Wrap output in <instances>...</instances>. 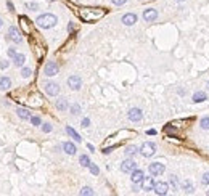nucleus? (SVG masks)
Segmentation results:
<instances>
[{
    "instance_id": "obj_1",
    "label": "nucleus",
    "mask_w": 209,
    "mask_h": 196,
    "mask_svg": "<svg viewBox=\"0 0 209 196\" xmlns=\"http://www.w3.org/2000/svg\"><path fill=\"white\" fill-rule=\"evenodd\" d=\"M76 13H77V16L81 18L82 21H85V23H95V21L101 20V18L106 15V10H104V8L82 7V8H77Z\"/></svg>"
},
{
    "instance_id": "obj_34",
    "label": "nucleus",
    "mask_w": 209,
    "mask_h": 196,
    "mask_svg": "<svg viewBox=\"0 0 209 196\" xmlns=\"http://www.w3.org/2000/svg\"><path fill=\"white\" fill-rule=\"evenodd\" d=\"M89 167H90V172H92L93 175H98V172H100V171H98V167H97V166H95V164H90Z\"/></svg>"
},
{
    "instance_id": "obj_13",
    "label": "nucleus",
    "mask_w": 209,
    "mask_h": 196,
    "mask_svg": "<svg viewBox=\"0 0 209 196\" xmlns=\"http://www.w3.org/2000/svg\"><path fill=\"white\" fill-rule=\"evenodd\" d=\"M158 18V11L155 10V8H148V10L143 11V20L146 23H151V21H155Z\"/></svg>"
},
{
    "instance_id": "obj_31",
    "label": "nucleus",
    "mask_w": 209,
    "mask_h": 196,
    "mask_svg": "<svg viewBox=\"0 0 209 196\" xmlns=\"http://www.w3.org/2000/svg\"><path fill=\"white\" fill-rule=\"evenodd\" d=\"M201 127L206 129V130L209 129V117H203V119H201Z\"/></svg>"
},
{
    "instance_id": "obj_8",
    "label": "nucleus",
    "mask_w": 209,
    "mask_h": 196,
    "mask_svg": "<svg viewBox=\"0 0 209 196\" xmlns=\"http://www.w3.org/2000/svg\"><path fill=\"white\" fill-rule=\"evenodd\" d=\"M127 117L132 121V122H138V121H142V117H143V113H142V109H138V108H132L127 113Z\"/></svg>"
},
{
    "instance_id": "obj_30",
    "label": "nucleus",
    "mask_w": 209,
    "mask_h": 196,
    "mask_svg": "<svg viewBox=\"0 0 209 196\" xmlns=\"http://www.w3.org/2000/svg\"><path fill=\"white\" fill-rule=\"evenodd\" d=\"M81 194H87V196H92V194H93V191H92V188H89V186H84V188L81 190Z\"/></svg>"
},
{
    "instance_id": "obj_32",
    "label": "nucleus",
    "mask_w": 209,
    "mask_h": 196,
    "mask_svg": "<svg viewBox=\"0 0 209 196\" xmlns=\"http://www.w3.org/2000/svg\"><path fill=\"white\" fill-rule=\"evenodd\" d=\"M71 113H72V114H79V113H81V106H79V105H72V106H71Z\"/></svg>"
},
{
    "instance_id": "obj_3",
    "label": "nucleus",
    "mask_w": 209,
    "mask_h": 196,
    "mask_svg": "<svg viewBox=\"0 0 209 196\" xmlns=\"http://www.w3.org/2000/svg\"><path fill=\"white\" fill-rule=\"evenodd\" d=\"M20 101H23V103H26L27 106H31V108H40V106L44 105L42 95H40L37 90H34V89L27 90L26 93H21Z\"/></svg>"
},
{
    "instance_id": "obj_36",
    "label": "nucleus",
    "mask_w": 209,
    "mask_h": 196,
    "mask_svg": "<svg viewBox=\"0 0 209 196\" xmlns=\"http://www.w3.org/2000/svg\"><path fill=\"white\" fill-rule=\"evenodd\" d=\"M201 182H203V183H206V185L209 183V172H206V174L203 175V179H201Z\"/></svg>"
},
{
    "instance_id": "obj_17",
    "label": "nucleus",
    "mask_w": 209,
    "mask_h": 196,
    "mask_svg": "<svg viewBox=\"0 0 209 196\" xmlns=\"http://www.w3.org/2000/svg\"><path fill=\"white\" fill-rule=\"evenodd\" d=\"M130 179H132V182H134V183H142V182H143V179H145V175H143V172H142V171L135 169L134 172H132Z\"/></svg>"
},
{
    "instance_id": "obj_4",
    "label": "nucleus",
    "mask_w": 209,
    "mask_h": 196,
    "mask_svg": "<svg viewBox=\"0 0 209 196\" xmlns=\"http://www.w3.org/2000/svg\"><path fill=\"white\" fill-rule=\"evenodd\" d=\"M35 24L39 26V27H44V29H49V27H53L56 24V16L55 15H50V13L40 15L35 20Z\"/></svg>"
},
{
    "instance_id": "obj_15",
    "label": "nucleus",
    "mask_w": 209,
    "mask_h": 196,
    "mask_svg": "<svg viewBox=\"0 0 209 196\" xmlns=\"http://www.w3.org/2000/svg\"><path fill=\"white\" fill-rule=\"evenodd\" d=\"M167 188H169V186H167V183L166 182H158V183H155V193L156 194H166L167 193Z\"/></svg>"
},
{
    "instance_id": "obj_12",
    "label": "nucleus",
    "mask_w": 209,
    "mask_h": 196,
    "mask_svg": "<svg viewBox=\"0 0 209 196\" xmlns=\"http://www.w3.org/2000/svg\"><path fill=\"white\" fill-rule=\"evenodd\" d=\"M45 92L49 93V95H52V97L58 95V92H60L58 84H55V82H47V84H45Z\"/></svg>"
},
{
    "instance_id": "obj_10",
    "label": "nucleus",
    "mask_w": 209,
    "mask_h": 196,
    "mask_svg": "<svg viewBox=\"0 0 209 196\" xmlns=\"http://www.w3.org/2000/svg\"><path fill=\"white\" fill-rule=\"evenodd\" d=\"M135 169H137V162L132 161V159H126L124 162L121 164V171H122V172H130V174H132Z\"/></svg>"
},
{
    "instance_id": "obj_7",
    "label": "nucleus",
    "mask_w": 209,
    "mask_h": 196,
    "mask_svg": "<svg viewBox=\"0 0 209 196\" xmlns=\"http://www.w3.org/2000/svg\"><path fill=\"white\" fill-rule=\"evenodd\" d=\"M58 64H56L55 61H49V63H47L45 64V66H44V72H45V76H56V74H58Z\"/></svg>"
},
{
    "instance_id": "obj_22",
    "label": "nucleus",
    "mask_w": 209,
    "mask_h": 196,
    "mask_svg": "<svg viewBox=\"0 0 209 196\" xmlns=\"http://www.w3.org/2000/svg\"><path fill=\"white\" fill-rule=\"evenodd\" d=\"M12 85V82L8 77H0V90H8Z\"/></svg>"
},
{
    "instance_id": "obj_45",
    "label": "nucleus",
    "mask_w": 209,
    "mask_h": 196,
    "mask_svg": "<svg viewBox=\"0 0 209 196\" xmlns=\"http://www.w3.org/2000/svg\"><path fill=\"white\" fill-rule=\"evenodd\" d=\"M175 2H183V0H175Z\"/></svg>"
},
{
    "instance_id": "obj_47",
    "label": "nucleus",
    "mask_w": 209,
    "mask_h": 196,
    "mask_svg": "<svg viewBox=\"0 0 209 196\" xmlns=\"http://www.w3.org/2000/svg\"><path fill=\"white\" fill-rule=\"evenodd\" d=\"M206 194H209V190H207V191H206Z\"/></svg>"
},
{
    "instance_id": "obj_43",
    "label": "nucleus",
    "mask_w": 209,
    "mask_h": 196,
    "mask_svg": "<svg viewBox=\"0 0 209 196\" xmlns=\"http://www.w3.org/2000/svg\"><path fill=\"white\" fill-rule=\"evenodd\" d=\"M2 68H8V61H2V64H0Z\"/></svg>"
},
{
    "instance_id": "obj_29",
    "label": "nucleus",
    "mask_w": 209,
    "mask_h": 196,
    "mask_svg": "<svg viewBox=\"0 0 209 196\" xmlns=\"http://www.w3.org/2000/svg\"><path fill=\"white\" fill-rule=\"evenodd\" d=\"M183 190H185L187 193H192V191H193V185H192V182H183Z\"/></svg>"
},
{
    "instance_id": "obj_9",
    "label": "nucleus",
    "mask_w": 209,
    "mask_h": 196,
    "mask_svg": "<svg viewBox=\"0 0 209 196\" xmlns=\"http://www.w3.org/2000/svg\"><path fill=\"white\" fill-rule=\"evenodd\" d=\"M8 37H10V40H13V42H16V43L23 40L21 32H20V29H18L16 26H12V27H10V31H8Z\"/></svg>"
},
{
    "instance_id": "obj_26",
    "label": "nucleus",
    "mask_w": 209,
    "mask_h": 196,
    "mask_svg": "<svg viewBox=\"0 0 209 196\" xmlns=\"http://www.w3.org/2000/svg\"><path fill=\"white\" fill-rule=\"evenodd\" d=\"M24 55L23 53H16V57H15V64H16V66H23V64H24Z\"/></svg>"
},
{
    "instance_id": "obj_35",
    "label": "nucleus",
    "mask_w": 209,
    "mask_h": 196,
    "mask_svg": "<svg viewBox=\"0 0 209 196\" xmlns=\"http://www.w3.org/2000/svg\"><path fill=\"white\" fill-rule=\"evenodd\" d=\"M31 122H32L34 125H39V124H40V119L37 117V116H31Z\"/></svg>"
},
{
    "instance_id": "obj_11",
    "label": "nucleus",
    "mask_w": 209,
    "mask_h": 196,
    "mask_svg": "<svg viewBox=\"0 0 209 196\" xmlns=\"http://www.w3.org/2000/svg\"><path fill=\"white\" fill-rule=\"evenodd\" d=\"M164 164H161V162H153V164H150V174L151 175H161L164 172Z\"/></svg>"
},
{
    "instance_id": "obj_41",
    "label": "nucleus",
    "mask_w": 209,
    "mask_h": 196,
    "mask_svg": "<svg viewBox=\"0 0 209 196\" xmlns=\"http://www.w3.org/2000/svg\"><path fill=\"white\" fill-rule=\"evenodd\" d=\"M27 8H31V10H37L39 5H37V3H27Z\"/></svg>"
},
{
    "instance_id": "obj_5",
    "label": "nucleus",
    "mask_w": 209,
    "mask_h": 196,
    "mask_svg": "<svg viewBox=\"0 0 209 196\" xmlns=\"http://www.w3.org/2000/svg\"><path fill=\"white\" fill-rule=\"evenodd\" d=\"M34 35V40H31V47H32V52L35 53V58L37 60H42L44 55H45V47L44 43L40 42V39H37V34H32Z\"/></svg>"
},
{
    "instance_id": "obj_18",
    "label": "nucleus",
    "mask_w": 209,
    "mask_h": 196,
    "mask_svg": "<svg viewBox=\"0 0 209 196\" xmlns=\"http://www.w3.org/2000/svg\"><path fill=\"white\" fill-rule=\"evenodd\" d=\"M20 24H21V27H23V32H24V34H32L31 26H29V21H27L26 16H21V18H20Z\"/></svg>"
},
{
    "instance_id": "obj_39",
    "label": "nucleus",
    "mask_w": 209,
    "mask_h": 196,
    "mask_svg": "<svg viewBox=\"0 0 209 196\" xmlns=\"http://www.w3.org/2000/svg\"><path fill=\"white\" fill-rule=\"evenodd\" d=\"M89 124H90V119H82V127H89Z\"/></svg>"
},
{
    "instance_id": "obj_46",
    "label": "nucleus",
    "mask_w": 209,
    "mask_h": 196,
    "mask_svg": "<svg viewBox=\"0 0 209 196\" xmlns=\"http://www.w3.org/2000/svg\"><path fill=\"white\" fill-rule=\"evenodd\" d=\"M47 2H53V0H47Z\"/></svg>"
},
{
    "instance_id": "obj_48",
    "label": "nucleus",
    "mask_w": 209,
    "mask_h": 196,
    "mask_svg": "<svg viewBox=\"0 0 209 196\" xmlns=\"http://www.w3.org/2000/svg\"><path fill=\"white\" fill-rule=\"evenodd\" d=\"M207 87H209V82H207Z\"/></svg>"
},
{
    "instance_id": "obj_20",
    "label": "nucleus",
    "mask_w": 209,
    "mask_h": 196,
    "mask_svg": "<svg viewBox=\"0 0 209 196\" xmlns=\"http://www.w3.org/2000/svg\"><path fill=\"white\" fill-rule=\"evenodd\" d=\"M63 150H64V153H68V154H76V146L71 142H66L63 145Z\"/></svg>"
},
{
    "instance_id": "obj_25",
    "label": "nucleus",
    "mask_w": 209,
    "mask_h": 196,
    "mask_svg": "<svg viewBox=\"0 0 209 196\" xmlns=\"http://www.w3.org/2000/svg\"><path fill=\"white\" fill-rule=\"evenodd\" d=\"M56 108H58L60 111H66L68 109V101H66L64 98H60L58 101H56Z\"/></svg>"
},
{
    "instance_id": "obj_16",
    "label": "nucleus",
    "mask_w": 209,
    "mask_h": 196,
    "mask_svg": "<svg viewBox=\"0 0 209 196\" xmlns=\"http://www.w3.org/2000/svg\"><path fill=\"white\" fill-rule=\"evenodd\" d=\"M122 23H124L126 26H132V24H135L137 23V15L134 13H127L122 16Z\"/></svg>"
},
{
    "instance_id": "obj_40",
    "label": "nucleus",
    "mask_w": 209,
    "mask_h": 196,
    "mask_svg": "<svg viewBox=\"0 0 209 196\" xmlns=\"http://www.w3.org/2000/svg\"><path fill=\"white\" fill-rule=\"evenodd\" d=\"M8 57H12V58H15V57H16V52H15V48H10V50H8Z\"/></svg>"
},
{
    "instance_id": "obj_24",
    "label": "nucleus",
    "mask_w": 209,
    "mask_h": 196,
    "mask_svg": "<svg viewBox=\"0 0 209 196\" xmlns=\"http://www.w3.org/2000/svg\"><path fill=\"white\" fill-rule=\"evenodd\" d=\"M206 100V93L204 92H196L195 95H193V101L195 103H201V101Z\"/></svg>"
},
{
    "instance_id": "obj_23",
    "label": "nucleus",
    "mask_w": 209,
    "mask_h": 196,
    "mask_svg": "<svg viewBox=\"0 0 209 196\" xmlns=\"http://www.w3.org/2000/svg\"><path fill=\"white\" fill-rule=\"evenodd\" d=\"M16 113H18V116H20L21 119H31V113L27 109H24V108H18Z\"/></svg>"
},
{
    "instance_id": "obj_38",
    "label": "nucleus",
    "mask_w": 209,
    "mask_h": 196,
    "mask_svg": "<svg viewBox=\"0 0 209 196\" xmlns=\"http://www.w3.org/2000/svg\"><path fill=\"white\" fill-rule=\"evenodd\" d=\"M42 129H44V132H52V125L50 124H44Z\"/></svg>"
},
{
    "instance_id": "obj_27",
    "label": "nucleus",
    "mask_w": 209,
    "mask_h": 196,
    "mask_svg": "<svg viewBox=\"0 0 209 196\" xmlns=\"http://www.w3.org/2000/svg\"><path fill=\"white\" fill-rule=\"evenodd\" d=\"M79 161H81V166H82V167H89V166L92 164V162H90V159H89V156H85V154H82V156H81V159H79Z\"/></svg>"
},
{
    "instance_id": "obj_14",
    "label": "nucleus",
    "mask_w": 209,
    "mask_h": 196,
    "mask_svg": "<svg viewBox=\"0 0 209 196\" xmlns=\"http://www.w3.org/2000/svg\"><path fill=\"white\" fill-rule=\"evenodd\" d=\"M68 85H69L71 89H74V90H79L81 85H82V79H81L79 76H71V77L68 79Z\"/></svg>"
},
{
    "instance_id": "obj_6",
    "label": "nucleus",
    "mask_w": 209,
    "mask_h": 196,
    "mask_svg": "<svg viewBox=\"0 0 209 196\" xmlns=\"http://www.w3.org/2000/svg\"><path fill=\"white\" fill-rule=\"evenodd\" d=\"M155 151H156V146H155V143H151V142H145L143 145L140 146V153L143 154L145 157L153 156V154H155Z\"/></svg>"
},
{
    "instance_id": "obj_28",
    "label": "nucleus",
    "mask_w": 209,
    "mask_h": 196,
    "mask_svg": "<svg viewBox=\"0 0 209 196\" xmlns=\"http://www.w3.org/2000/svg\"><path fill=\"white\" fill-rule=\"evenodd\" d=\"M137 151H138L137 146H127V148H126V154H127V156H134Z\"/></svg>"
},
{
    "instance_id": "obj_2",
    "label": "nucleus",
    "mask_w": 209,
    "mask_h": 196,
    "mask_svg": "<svg viewBox=\"0 0 209 196\" xmlns=\"http://www.w3.org/2000/svg\"><path fill=\"white\" fill-rule=\"evenodd\" d=\"M135 135V132H132V130H127V129H124V130H119V132H116L114 135H111L106 142H104V146H103V153L106 154V153H109L113 148H116L118 145H121L124 140H127V138H130V137H134Z\"/></svg>"
},
{
    "instance_id": "obj_19",
    "label": "nucleus",
    "mask_w": 209,
    "mask_h": 196,
    "mask_svg": "<svg viewBox=\"0 0 209 196\" xmlns=\"http://www.w3.org/2000/svg\"><path fill=\"white\" fill-rule=\"evenodd\" d=\"M153 188H155V182H153V179H151V177H148L146 180L143 179V190H145V191H150V190H153Z\"/></svg>"
},
{
    "instance_id": "obj_42",
    "label": "nucleus",
    "mask_w": 209,
    "mask_h": 196,
    "mask_svg": "<svg viewBox=\"0 0 209 196\" xmlns=\"http://www.w3.org/2000/svg\"><path fill=\"white\" fill-rule=\"evenodd\" d=\"M170 183H172V185H177V177H175V175H170Z\"/></svg>"
},
{
    "instance_id": "obj_37",
    "label": "nucleus",
    "mask_w": 209,
    "mask_h": 196,
    "mask_svg": "<svg viewBox=\"0 0 209 196\" xmlns=\"http://www.w3.org/2000/svg\"><path fill=\"white\" fill-rule=\"evenodd\" d=\"M111 2L114 3V5H124V3L127 2V0H111Z\"/></svg>"
},
{
    "instance_id": "obj_33",
    "label": "nucleus",
    "mask_w": 209,
    "mask_h": 196,
    "mask_svg": "<svg viewBox=\"0 0 209 196\" xmlns=\"http://www.w3.org/2000/svg\"><path fill=\"white\" fill-rule=\"evenodd\" d=\"M21 74H23V77H31V74H32V71H31V68H24Z\"/></svg>"
},
{
    "instance_id": "obj_44",
    "label": "nucleus",
    "mask_w": 209,
    "mask_h": 196,
    "mask_svg": "<svg viewBox=\"0 0 209 196\" xmlns=\"http://www.w3.org/2000/svg\"><path fill=\"white\" fill-rule=\"evenodd\" d=\"M2 24H3V21H2V18H0V27H2Z\"/></svg>"
},
{
    "instance_id": "obj_21",
    "label": "nucleus",
    "mask_w": 209,
    "mask_h": 196,
    "mask_svg": "<svg viewBox=\"0 0 209 196\" xmlns=\"http://www.w3.org/2000/svg\"><path fill=\"white\" fill-rule=\"evenodd\" d=\"M66 132H68V135H69V137H72V138L76 140V142H82L81 135H79L77 132H76V130H74L72 127H66Z\"/></svg>"
}]
</instances>
